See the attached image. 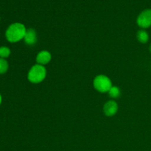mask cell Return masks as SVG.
<instances>
[{"instance_id":"obj_7","label":"cell","mask_w":151,"mask_h":151,"mask_svg":"<svg viewBox=\"0 0 151 151\" xmlns=\"http://www.w3.org/2000/svg\"><path fill=\"white\" fill-rule=\"evenodd\" d=\"M24 40V42L29 46H32L36 44L38 38H37V34L35 29L32 28L27 29Z\"/></svg>"},{"instance_id":"obj_8","label":"cell","mask_w":151,"mask_h":151,"mask_svg":"<svg viewBox=\"0 0 151 151\" xmlns=\"http://www.w3.org/2000/svg\"><path fill=\"white\" fill-rule=\"evenodd\" d=\"M137 39L139 42L142 43V44H145L149 40L148 33L144 29H141V30L137 32Z\"/></svg>"},{"instance_id":"obj_12","label":"cell","mask_w":151,"mask_h":151,"mask_svg":"<svg viewBox=\"0 0 151 151\" xmlns=\"http://www.w3.org/2000/svg\"><path fill=\"white\" fill-rule=\"evenodd\" d=\"M1 100H2V98H1V94H0V105H1Z\"/></svg>"},{"instance_id":"obj_13","label":"cell","mask_w":151,"mask_h":151,"mask_svg":"<svg viewBox=\"0 0 151 151\" xmlns=\"http://www.w3.org/2000/svg\"><path fill=\"white\" fill-rule=\"evenodd\" d=\"M150 52H151V45H150Z\"/></svg>"},{"instance_id":"obj_9","label":"cell","mask_w":151,"mask_h":151,"mask_svg":"<svg viewBox=\"0 0 151 151\" xmlns=\"http://www.w3.org/2000/svg\"><path fill=\"white\" fill-rule=\"evenodd\" d=\"M120 89L117 86H112L109 91V96L111 98H117V97H119L120 96Z\"/></svg>"},{"instance_id":"obj_2","label":"cell","mask_w":151,"mask_h":151,"mask_svg":"<svg viewBox=\"0 0 151 151\" xmlns=\"http://www.w3.org/2000/svg\"><path fill=\"white\" fill-rule=\"evenodd\" d=\"M47 70L42 65L35 64L29 69L27 75V78L32 83H39L42 82L46 78Z\"/></svg>"},{"instance_id":"obj_4","label":"cell","mask_w":151,"mask_h":151,"mask_svg":"<svg viewBox=\"0 0 151 151\" xmlns=\"http://www.w3.org/2000/svg\"><path fill=\"white\" fill-rule=\"evenodd\" d=\"M137 24L142 29L150 27L151 26V9L145 10L137 17Z\"/></svg>"},{"instance_id":"obj_3","label":"cell","mask_w":151,"mask_h":151,"mask_svg":"<svg viewBox=\"0 0 151 151\" xmlns=\"http://www.w3.org/2000/svg\"><path fill=\"white\" fill-rule=\"evenodd\" d=\"M94 87L97 91L101 93L109 92L113 86L111 81L107 76L103 75H100L96 76L94 79Z\"/></svg>"},{"instance_id":"obj_11","label":"cell","mask_w":151,"mask_h":151,"mask_svg":"<svg viewBox=\"0 0 151 151\" xmlns=\"http://www.w3.org/2000/svg\"><path fill=\"white\" fill-rule=\"evenodd\" d=\"M10 55V50L7 47H0V58H6L9 57Z\"/></svg>"},{"instance_id":"obj_6","label":"cell","mask_w":151,"mask_h":151,"mask_svg":"<svg viewBox=\"0 0 151 151\" xmlns=\"http://www.w3.org/2000/svg\"><path fill=\"white\" fill-rule=\"evenodd\" d=\"M52 59V55L50 54V52L47 51V50H43L38 52V54L36 56V62L38 64L44 65L47 64L50 62Z\"/></svg>"},{"instance_id":"obj_5","label":"cell","mask_w":151,"mask_h":151,"mask_svg":"<svg viewBox=\"0 0 151 151\" xmlns=\"http://www.w3.org/2000/svg\"><path fill=\"white\" fill-rule=\"evenodd\" d=\"M118 111L117 103L114 100H109L103 106V112L108 116H112Z\"/></svg>"},{"instance_id":"obj_1","label":"cell","mask_w":151,"mask_h":151,"mask_svg":"<svg viewBox=\"0 0 151 151\" xmlns=\"http://www.w3.org/2000/svg\"><path fill=\"white\" fill-rule=\"evenodd\" d=\"M26 32L27 29L24 25L16 22L7 27L5 32V37L9 42L16 43L24 39Z\"/></svg>"},{"instance_id":"obj_10","label":"cell","mask_w":151,"mask_h":151,"mask_svg":"<svg viewBox=\"0 0 151 151\" xmlns=\"http://www.w3.org/2000/svg\"><path fill=\"white\" fill-rule=\"evenodd\" d=\"M8 62L4 58H0V74H4L8 70Z\"/></svg>"}]
</instances>
